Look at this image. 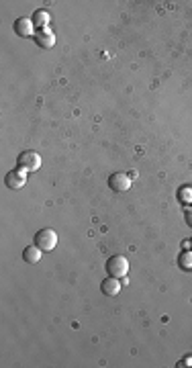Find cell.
<instances>
[{"instance_id": "6da1fadb", "label": "cell", "mask_w": 192, "mask_h": 368, "mask_svg": "<svg viewBox=\"0 0 192 368\" xmlns=\"http://www.w3.org/2000/svg\"><path fill=\"white\" fill-rule=\"evenodd\" d=\"M17 168H23L27 172H37L41 168V155L33 149H27V151H21L19 157H17Z\"/></svg>"}, {"instance_id": "7a4b0ae2", "label": "cell", "mask_w": 192, "mask_h": 368, "mask_svg": "<svg viewBox=\"0 0 192 368\" xmlns=\"http://www.w3.org/2000/svg\"><path fill=\"white\" fill-rule=\"evenodd\" d=\"M107 272H109V276H115V278L127 276V272H129V260L125 256H111L107 260Z\"/></svg>"}, {"instance_id": "3957f363", "label": "cell", "mask_w": 192, "mask_h": 368, "mask_svg": "<svg viewBox=\"0 0 192 368\" xmlns=\"http://www.w3.org/2000/svg\"><path fill=\"white\" fill-rule=\"evenodd\" d=\"M35 246L39 250H43V252H52L58 246V233L54 229H50V227L37 231L35 233Z\"/></svg>"}, {"instance_id": "277c9868", "label": "cell", "mask_w": 192, "mask_h": 368, "mask_svg": "<svg viewBox=\"0 0 192 368\" xmlns=\"http://www.w3.org/2000/svg\"><path fill=\"white\" fill-rule=\"evenodd\" d=\"M109 186L115 192H127L131 188V178L125 172H115L109 176Z\"/></svg>"}, {"instance_id": "5b68a950", "label": "cell", "mask_w": 192, "mask_h": 368, "mask_svg": "<svg viewBox=\"0 0 192 368\" xmlns=\"http://www.w3.org/2000/svg\"><path fill=\"white\" fill-rule=\"evenodd\" d=\"M27 184V170H23V168H15V170H11L9 174H7V186L9 188H23Z\"/></svg>"}, {"instance_id": "8992f818", "label": "cell", "mask_w": 192, "mask_h": 368, "mask_svg": "<svg viewBox=\"0 0 192 368\" xmlns=\"http://www.w3.org/2000/svg\"><path fill=\"white\" fill-rule=\"evenodd\" d=\"M33 21L29 19V17H21V19H17L15 21V33L19 35V37H35L33 35Z\"/></svg>"}, {"instance_id": "52a82bcc", "label": "cell", "mask_w": 192, "mask_h": 368, "mask_svg": "<svg viewBox=\"0 0 192 368\" xmlns=\"http://www.w3.org/2000/svg\"><path fill=\"white\" fill-rule=\"evenodd\" d=\"M101 291H103V295H107V297H117V295L121 293V280L115 278V276H109V278L103 280Z\"/></svg>"}, {"instance_id": "ba28073f", "label": "cell", "mask_w": 192, "mask_h": 368, "mask_svg": "<svg viewBox=\"0 0 192 368\" xmlns=\"http://www.w3.org/2000/svg\"><path fill=\"white\" fill-rule=\"evenodd\" d=\"M35 43L39 45V47H43V49H52L54 45H56V35L54 33H50V31H45V29H41L39 33H35Z\"/></svg>"}, {"instance_id": "9c48e42d", "label": "cell", "mask_w": 192, "mask_h": 368, "mask_svg": "<svg viewBox=\"0 0 192 368\" xmlns=\"http://www.w3.org/2000/svg\"><path fill=\"white\" fill-rule=\"evenodd\" d=\"M41 254H43V250H39L37 246H27L23 250V260L27 262V264H37V262L41 260Z\"/></svg>"}, {"instance_id": "30bf717a", "label": "cell", "mask_w": 192, "mask_h": 368, "mask_svg": "<svg viewBox=\"0 0 192 368\" xmlns=\"http://www.w3.org/2000/svg\"><path fill=\"white\" fill-rule=\"evenodd\" d=\"M31 21H33V25H35V27H39V29H45L47 25H50L52 17H50V13H47L45 9H39V11H35V13H33Z\"/></svg>"}, {"instance_id": "8fae6325", "label": "cell", "mask_w": 192, "mask_h": 368, "mask_svg": "<svg viewBox=\"0 0 192 368\" xmlns=\"http://www.w3.org/2000/svg\"><path fill=\"white\" fill-rule=\"evenodd\" d=\"M178 264L182 270H192V252H182L178 258Z\"/></svg>"}, {"instance_id": "7c38bea8", "label": "cell", "mask_w": 192, "mask_h": 368, "mask_svg": "<svg viewBox=\"0 0 192 368\" xmlns=\"http://www.w3.org/2000/svg\"><path fill=\"white\" fill-rule=\"evenodd\" d=\"M178 366H180V368H188V366H192V356H186V358H182V360L178 362Z\"/></svg>"}, {"instance_id": "4fadbf2b", "label": "cell", "mask_w": 192, "mask_h": 368, "mask_svg": "<svg viewBox=\"0 0 192 368\" xmlns=\"http://www.w3.org/2000/svg\"><path fill=\"white\" fill-rule=\"evenodd\" d=\"M184 219H186V225L192 229V207L190 209H186V213H184Z\"/></svg>"}, {"instance_id": "5bb4252c", "label": "cell", "mask_w": 192, "mask_h": 368, "mask_svg": "<svg viewBox=\"0 0 192 368\" xmlns=\"http://www.w3.org/2000/svg\"><path fill=\"white\" fill-rule=\"evenodd\" d=\"M190 248H192V237H190Z\"/></svg>"}]
</instances>
